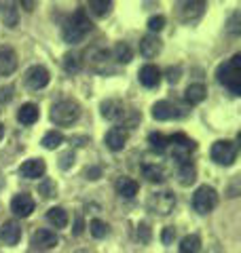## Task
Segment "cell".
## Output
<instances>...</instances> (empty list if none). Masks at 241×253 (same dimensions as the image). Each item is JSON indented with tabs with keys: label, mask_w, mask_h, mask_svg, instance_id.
<instances>
[{
	"label": "cell",
	"mask_w": 241,
	"mask_h": 253,
	"mask_svg": "<svg viewBox=\"0 0 241 253\" xmlns=\"http://www.w3.org/2000/svg\"><path fill=\"white\" fill-rule=\"evenodd\" d=\"M91 28H93L91 19L87 17L83 9H78L66 23H63V28H61V38H63V41H66L68 44H76V42L83 41L87 34H89Z\"/></svg>",
	"instance_id": "1"
},
{
	"label": "cell",
	"mask_w": 241,
	"mask_h": 253,
	"mask_svg": "<svg viewBox=\"0 0 241 253\" xmlns=\"http://www.w3.org/2000/svg\"><path fill=\"white\" fill-rule=\"evenodd\" d=\"M218 81L229 86L233 95H241V55H233V57L222 63L218 70Z\"/></svg>",
	"instance_id": "2"
},
{
	"label": "cell",
	"mask_w": 241,
	"mask_h": 253,
	"mask_svg": "<svg viewBox=\"0 0 241 253\" xmlns=\"http://www.w3.org/2000/svg\"><path fill=\"white\" fill-rule=\"evenodd\" d=\"M78 116H80V108L72 99H61L51 108V121L60 126H68L72 123H76Z\"/></svg>",
	"instance_id": "3"
},
{
	"label": "cell",
	"mask_w": 241,
	"mask_h": 253,
	"mask_svg": "<svg viewBox=\"0 0 241 253\" xmlns=\"http://www.w3.org/2000/svg\"><path fill=\"white\" fill-rule=\"evenodd\" d=\"M167 148H172V156L178 163H186L190 161V152H195V141L186 137L184 133H176V135L167 137Z\"/></svg>",
	"instance_id": "4"
},
{
	"label": "cell",
	"mask_w": 241,
	"mask_h": 253,
	"mask_svg": "<svg viewBox=\"0 0 241 253\" xmlns=\"http://www.w3.org/2000/svg\"><path fill=\"white\" fill-rule=\"evenodd\" d=\"M218 205V192L212 186H201L197 188V192L192 194V207L197 213H210L214 211V207Z\"/></svg>",
	"instance_id": "5"
},
{
	"label": "cell",
	"mask_w": 241,
	"mask_h": 253,
	"mask_svg": "<svg viewBox=\"0 0 241 253\" xmlns=\"http://www.w3.org/2000/svg\"><path fill=\"white\" fill-rule=\"evenodd\" d=\"M212 161L218 163V165H224V167H231L237 158V146L233 141H227V139H220L216 141L212 146Z\"/></svg>",
	"instance_id": "6"
},
{
	"label": "cell",
	"mask_w": 241,
	"mask_h": 253,
	"mask_svg": "<svg viewBox=\"0 0 241 253\" xmlns=\"http://www.w3.org/2000/svg\"><path fill=\"white\" fill-rule=\"evenodd\" d=\"M148 207L159 213V215H170L176 207V196L172 192H157V194H150L148 199Z\"/></svg>",
	"instance_id": "7"
},
{
	"label": "cell",
	"mask_w": 241,
	"mask_h": 253,
	"mask_svg": "<svg viewBox=\"0 0 241 253\" xmlns=\"http://www.w3.org/2000/svg\"><path fill=\"white\" fill-rule=\"evenodd\" d=\"M60 245V236L55 234V230H49V228H40L32 234V247L40 249V251H49L55 249Z\"/></svg>",
	"instance_id": "8"
},
{
	"label": "cell",
	"mask_w": 241,
	"mask_h": 253,
	"mask_svg": "<svg viewBox=\"0 0 241 253\" xmlns=\"http://www.w3.org/2000/svg\"><path fill=\"white\" fill-rule=\"evenodd\" d=\"M34 209H36V203H34V199H32L30 194L21 192V194H15V196H13V201H11V211L15 213V215H19V217H30Z\"/></svg>",
	"instance_id": "9"
},
{
	"label": "cell",
	"mask_w": 241,
	"mask_h": 253,
	"mask_svg": "<svg viewBox=\"0 0 241 253\" xmlns=\"http://www.w3.org/2000/svg\"><path fill=\"white\" fill-rule=\"evenodd\" d=\"M26 84L32 91H38V89H43V86L49 84V72H47V68L32 66L26 72Z\"/></svg>",
	"instance_id": "10"
},
{
	"label": "cell",
	"mask_w": 241,
	"mask_h": 253,
	"mask_svg": "<svg viewBox=\"0 0 241 253\" xmlns=\"http://www.w3.org/2000/svg\"><path fill=\"white\" fill-rule=\"evenodd\" d=\"M127 114V110L125 106L120 104L119 99H106V101H102V116L104 118H108V121L112 123H119V121H123Z\"/></svg>",
	"instance_id": "11"
},
{
	"label": "cell",
	"mask_w": 241,
	"mask_h": 253,
	"mask_svg": "<svg viewBox=\"0 0 241 253\" xmlns=\"http://www.w3.org/2000/svg\"><path fill=\"white\" fill-rule=\"evenodd\" d=\"M45 171H47V165L43 158H30V161H26L21 165V177H26V179H38V177H43L45 175Z\"/></svg>",
	"instance_id": "12"
},
{
	"label": "cell",
	"mask_w": 241,
	"mask_h": 253,
	"mask_svg": "<svg viewBox=\"0 0 241 253\" xmlns=\"http://www.w3.org/2000/svg\"><path fill=\"white\" fill-rule=\"evenodd\" d=\"M21 239V226L17 224V221H4L2 226H0V241H2L4 245H9V247H13V245H17Z\"/></svg>",
	"instance_id": "13"
},
{
	"label": "cell",
	"mask_w": 241,
	"mask_h": 253,
	"mask_svg": "<svg viewBox=\"0 0 241 253\" xmlns=\"http://www.w3.org/2000/svg\"><path fill=\"white\" fill-rule=\"evenodd\" d=\"M161 49H163V42L159 41L157 34H148V36H144L140 41V55L142 57H146V59L157 57V55L161 53Z\"/></svg>",
	"instance_id": "14"
},
{
	"label": "cell",
	"mask_w": 241,
	"mask_h": 253,
	"mask_svg": "<svg viewBox=\"0 0 241 253\" xmlns=\"http://www.w3.org/2000/svg\"><path fill=\"white\" fill-rule=\"evenodd\" d=\"M17 68V53L11 46H0V74L9 76Z\"/></svg>",
	"instance_id": "15"
},
{
	"label": "cell",
	"mask_w": 241,
	"mask_h": 253,
	"mask_svg": "<svg viewBox=\"0 0 241 253\" xmlns=\"http://www.w3.org/2000/svg\"><path fill=\"white\" fill-rule=\"evenodd\" d=\"M127 137H129V133H127L123 126H112V129L106 133V137H104V141H106V146L110 150H123L125 144H127Z\"/></svg>",
	"instance_id": "16"
},
{
	"label": "cell",
	"mask_w": 241,
	"mask_h": 253,
	"mask_svg": "<svg viewBox=\"0 0 241 253\" xmlns=\"http://www.w3.org/2000/svg\"><path fill=\"white\" fill-rule=\"evenodd\" d=\"M205 11V2L201 0H192V2H182L180 4V19L182 21H195L199 19Z\"/></svg>",
	"instance_id": "17"
},
{
	"label": "cell",
	"mask_w": 241,
	"mask_h": 253,
	"mask_svg": "<svg viewBox=\"0 0 241 253\" xmlns=\"http://www.w3.org/2000/svg\"><path fill=\"white\" fill-rule=\"evenodd\" d=\"M138 78H140V83L146 86V89H155V86L161 83V72H159L157 66H152V63H146V66L140 68Z\"/></svg>",
	"instance_id": "18"
},
{
	"label": "cell",
	"mask_w": 241,
	"mask_h": 253,
	"mask_svg": "<svg viewBox=\"0 0 241 253\" xmlns=\"http://www.w3.org/2000/svg\"><path fill=\"white\" fill-rule=\"evenodd\" d=\"M180 112L178 108L170 101H157L155 106H152V118L155 121H172V118H178Z\"/></svg>",
	"instance_id": "19"
},
{
	"label": "cell",
	"mask_w": 241,
	"mask_h": 253,
	"mask_svg": "<svg viewBox=\"0 0 241 253\" xmlns=\"http://www.w3.org/2000/svg\"><path fill=\"white\" fill-rule=\"evenodd\" d=\"M87 57H89V66L93 70H98V72H106L108 70L110 53L106 49H91L89 53H87Z\"/></svg>",
	"instance_id": "20"
},
{
	"label": "cell",
	"mask_w": 241,
	"mask_h": 253,
	"mask_svg": "<svg viewBox=\"0 0 241 253\" xmlns=\"http://www.w3.org/2000/svg\"><path fill=\"white\" fill-rule=\"evenodd\" d=\"M115 190H117V194L119 196H123V199H133L135 194H138V181L131 179V177H119L117 179V184H115Z\"/></svg>",
	"instance_id": "21"
},
{
	"label": "cell",
	"mask_w": 241,
	"mask_h": 253,
	"mask_svg": "<svg viewBox=\"0 0 241 253\" xmlns=\"http://www.w3.org/2000/svg\"><path fill=\"white\" fill-rule=\"evenodd\" d=\"M38 116H40V110L36 104H23L17 112V121L21 125H34L38 121Z\"/></svg>",
	"instance_id": "22"
},
{
	"label": "cell",
	"mask_w": 241,
	"mask_h": 253,
	"mask_svg": "<svg viewBox=\"0 0 241 253\" xmlns=\"http://www.w3.org/2000/svg\"><path fill=\"white\" fill-rule=\"evenodd\" d=\"M205 95H207V89L201 83H195V84H188L186 86V91H184V99L188 101L190 106H195V104H201V101L205 99Z\"/></svg>",
	"instance_id": "23"
},
{
	"label": "cell",
	"mask_w": 241,
	"mask_h": 253,
	"mask_svg": "<svg viewBox=\"0 0 241 253\" xmlns=\"http://www.w3.org/2000/svg\"><path fill=\"white\" fill-rule=\"evenodd\" d=\"M195 179H197V169H195V165H192L190 161L180 163V167H178V181H180V184H182V186H190Z\"/></svg>",
	"instance_id": "24"
},
{
	"label": "cell",
	"mask_w": 241,
	"mask_h": 253,
	"mask_svg": "<svg viewBox=\"0 0 241 253\" xmlns=\"http://www.w3.org/2000/svg\"><path fill=\"white\" fill-rule=\"evenodd\" d=\"M47 221L55 228H66L68 226V213L61 207H51L47 211Z\"/></svg>",
	"instance_id": "25"
},
{
	"label": "cell",
	"mask_w": 241,
	"mask_h": 253,
	"mask_svg": "<svg viewBox=\"0 0 241 253\" xmlns=\"http://www.w3.org/2000/svg\"><path fill=\"white\" fill-rule=\"evenodd\" d=\"M201 251V241L197 234H188L184 236L180 243V253H199Z\"/></svg>",
	"instance_id": "26"
},
{
	"label": "cell",
	"mask_w": 241,
	"mask_h": 253,
	"mask_svg": "<svg viewBox=\"0 0 241 253\" xmlns=\"http://www.w3.org/2000/svg\"><path fill=\"white\" fill-rule=\"evenodd\" d=\"M112 2H108V0H91L89 4H87V9H89L91 15H95V17H104V15H108Z\"/></svg>",
	"instance_id": "27"
},
{
	"label": "cell",
	"mask_w": 241,
	"mask_h": 253,
	"mask_svg": "<svg viewBox=\"0 0 241 253\" xmlns=\"http://www.w3.org/2000/svg\"><path fill=\"white\" fill-rule=\"evenodd\" d=\"M133 57V53H131V46L127 44V42H119L115 46V59L119 63H129Z\"/></svg>",
	"instance_id": "28"
},
{
	"label": "cell",
	"mask_w": 241,
	"mask_h": 253,
	"mask_svg": "<svg viewBox=\"0 0 241 253\" xmlns=\"http://www.w3.org/2000/svg\"><path fill=\"white\" fill-rule=\"evenodd\" d=\"M61 141H63V135L60 131H49L47 135L43 137V146L47 150H55V148H60L61 146Z\"/></svg>",
	"instance_id": "29"
},
{
	"label": "cell",
	"mask_w": 241,
	"mask_h": 253,
	"mask_svg": "<svg viewBox=\"0 0 241 253\" xmlns=\"http://www.w3.org/2000/svg\"><path fill=\"white\" fill-rule=\"evenodd\" d=\"M144 175H146L150 181H163L165 179V173L159 165H144Z\"/></svg>",
	"instance_id": "30"
},
{
	"label": "cell",
	"mask_w": 241,
	"mask_h": 253,
	"mask_svg": "<svg viewBox=\"0 0 241 253\" xmlns=\"http://www.w3.org/2000/svg\"><path fill=\"white\" fill-rule=\"evenodd\" d=\"M2 13H0V17H2L4 21V26H9V28H15L17 26V9H13V4H6L2 6Z\"/></svg>",
	"instance_id": "31"
},
{
	"label": "cell",
	"mask_w": 241,
	"mask_h": 253,
	"mask_svg": "<svg viewBox=\"0 0 241 253\" xmlns=\"http://www.w3.org/2000/svg\"><path fill=\"white\" fill-rule=\"evenodd\" d=\"M148 144H150L152 150L163 152V150H167V137L163 135V133H150V135H148Z\"/></svg>",
	"instance_id": "32"
},
{
	"label": "cell",
	"mask_w": 241,
	"mask_h": 253,
	"mask_svg": "<svg viewBox=\"0 0 241 253\" xmlns=\"http://www.w3.org/2000/svg\"><path fill=\"white\" fill-rule=\"evenodd\" d=\"M89 230H91V234L95 236V239H104V236L108 234V224L102 221V219H91Z\"/></svg>",
	"instance_id": "33"
},
{
	"label": "cell",
	"mask_w": 241,
	"mask_h": 253,
	"mask_svg": "<svg viewBox=\"0 0 241 253\" xmlns=\"http://www.w3.org/2000/svg\"><path fill=\"white\" fill-rule=\"evenodd\" d=\"M38 190H40V194H43L45 199H53L55 192H58V186H55L53 179H43L40 181V186H38Z\"/></svg>",
	"instance_id": "34"
},
{
	"label": "cell",
	"mask_w": 241,
	"mask_h": 253,
	"mask_svg": "<svg viewBox=\"0 0 241 253\" xmlns=\"http://www.w3.org/2000/svg\"><path fill=\"white\" fill-rule=\"evenodd\" d=\"M165 28V17L163 15H155V17L148 19V30L152 32V34H157V32H161Z\"/></svg>",
	"instance_id": "35"
},
{
	"label": "cell",
	"mask_w": 241,
	"mask_h": 253,
	"mask_svg": "<svg viewBox=\"0 0 241 253\" xmlns=\"http://www.w3.org/2000/svg\"><path fill=\"white\" fill-rule=\"evenodd\" d=\"M63 68H66V72H76L80 68V61L76 55H66V57H63Z\"/></svg>",
	"instance_id": "36"
},
{
	"label": "cell",
	"mask_w": 241,
	"mask_h": 253,
	"mask_svg": "<svg viewBox=\"0 0 241 253\" xmlns=\"http://www.w3.org/2000/svg\"><path fill=\"white\" fill-rule=\"evenodd\" d=\"M72 163H74V152H66V154H61V158H60V167H61V169H68Z\"/></svg>",
	"instance_id": "37"
},
{
	"label": "cell",
	"mask_w": 241,
	"mask_h": 253,
	"mask_svg": "<svg viewBox=\"0 0 241 253\" xmlns=\"http://www.w3.org/2000/svg\"><path fill=\"white\" fill-rule=\"evenodd\" d=\"M167 81H170L172 84L180 81V68H170L167 70Z\"/></svg>",
	"instance_id": "38"
},
{
	"label": "cell",
	"mask_w": 241,
	"mask_h": 253,
	"mask_svg": "<svg viewBox=\"0 0 241 253\" xmlns=\"http://www.w3.org/2000/svg\"><path fill=\"white\" fill-rule=\"evenodd\" d=\"M161 239H163L165 245H170V243L176 239V230H174V228H165V230H163V236H161Z\"/></svg>",
	"instance_id": "39"
},
{
	"label": "cell",
	"mask_w": 241,
	"mask_h": 253,
	"mask_svg": "<svg viewBox=\"0 0 241 253\" xmlns=\"http://www.w3.org/2000/svg\"><path fill=\"white\" fill-rule=\"evenodd\" d=\"M237 19H239V13H235V15H233V19H231V26H229L231 34H239V26H237Z\"/></svg>",
	"instance_id": "40"
},
{
	"label": "cell",
	"mask_w": 241,
	"mask_h": 253,
	"mask_svg": "<svg viewBox=\"0 0 241 253\" xmlns=\"http://www.w3.org/2000/svg\"><path fill=\"white\" fill-rule=\"evenodd\" d=\"M11 99V86H2L0 89V101H9Z\"/></svg>",
	"instance_id": "41"
},
{
	"label": "cell",
	"mask_w": 241,
	"mask_h": 253,
	"mask_svg": "<svg viewBox=\"0 0 241 253\" xmlns=\"http://www.w3.org/2000/svg\"><path fill=\"white\" fill-rule=\"evenodd\" d=\"M140 234H142V241H144V243H146V241L150 239V232H148V226H146V224H142V226H140L138 236H140Z\"/></svg>",
	"instance_id": "42"
},
{
	"label": "cell",
	"mask_w": 241,
	"mask_h": 253,
	"mask_svg": "<svg viewBox=\"0 0 241 253\" xmlns=\"http://www.w3.org/2000/svg\"><path fill=\"white\" fill-rule=\"evenodd\" d=\"M87 177H89V179H98L100 177V169H87Z\"/></svg>",
	"instance_id": "43"
},
{
	"label": "cell",
	"mask_w": 241,
	"mask_h": 253,
	"mask_svg": "<svg viewBox=\"0 0 241 253\" xmlns=\"http://www.w3.org/2000/svg\"><path fill=\"white\" fill-rule=\"evenodd\" d=\"M21 6H26V11H32L36 6V2H21Z\"/></svg>",
	"instance_id": "44"
},
{
	"label": "cell",
	"mask_w": 241,
	"mask_h": 253,
	"mask_svg": "<svg viewBox=\"0 0 241 253\" xmlns=\"http://www.w3.org/2000/svg\"><path fill=\"white\" fill-rule=\"evenodd\" d=\"M4 137V125H0V139Z\"/></svg>",
	"instance_id": "45"
}]
</instances>
